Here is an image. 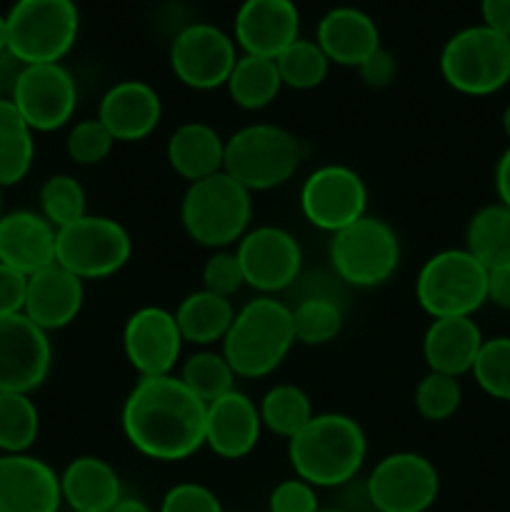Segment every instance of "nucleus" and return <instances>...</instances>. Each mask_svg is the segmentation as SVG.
Instances as JSON below:
<instances>
[{"instance_id":"nucleus-9","label":"nucleus","mask_w":510,"mask_h":512,"mask_svg":"<svg viewBox=\"0 0 510 512\" xmlns=\"http://www.w3.org/2000/svg\"><path fill=\"white\" fill-rule=\"evenodd\" d=\"M440 75L470 98L498 93L510 83V38L485 25L458 30L440 50Z\"/></svg>"},{"instance_id":"nucleus-22","label":"nucleus","mask_w":510,"mask_h":512,"mask_svg":"<svg viewBox=\"0 0 510 512\" xmlns=\"http://www.w3.org/2000/svg\"><path fill=\"white\" fill-rule=\"evenodd\" d=\"M263 420L255 400L240 390L208 405L205 415V448L223 460H243L258 448Z\"/></svg>"},{"instance_id":"nucleus-5","label":"nucleus","mask_w":510,"mask_h":512,"mask_svg":"<svg viewBox=\"0 0 510 512\" xmlns=\"http://www.w3.org/2000/svg\"><path fill=\"white\" fill-rule=\"evenodd\" d=\"M303 145L295 133L273 123L243 125L225 140L223 173L250 193L280 188L298 173Z\"/></svg>"},{"instance_id":"nucleus-35","label":"nucleus","mask_w":510,"mask_h":512,"mask_svg":"<svg viewBox=\"0 0 510 512\" xmlns=\"http://www.w3.org/2000/svg\"><path fill=\"white\" fill-rule=\"evenodd\" d=\"M178 378L183 380L185 388L198 395L205 405L215 403L218 398L235 390V373L223 353L215 350H198L180 365Z\"/></svg>"},{"instance_id":"nucleus-23","label":"nucleus","mask_w":510,"mask_h":512,"mask_svg":"<svg viewBox=\"0 0 510 512\" xmlns=\"http://www.w3.org/2000/svg\"><path fill=\"white\" fill-rule=\"evenodd\" d=\"M58 230L35 210H10L0 218V263L25 278L55 263Z\"/></svg>"},{"instance_id":"nucleus-50","label":"nucleus","mask_w":510,"mask_h":512,"mask_svg":"<svg viewBox=\"0 0 510 512\" xmlns=\"http://www.w3.org/2000/svg\"><path fill=\"white\" fill-rule=\"evenodd\" d=\"M110 512H155V510L150 508V505L145 503V500L130 498V495H123V498H120V503L115 505V508L110 510Z\"/></svg>"},{"instance_id":"nucleus-51","label":"nucleus","mask_w":510,"mask_h":512,"mask_svg":"<svg viewBox=\"0 0 510 512\" xmlns=\"http://www.w3.org/2000/svg\"><path fill=\"white\" fill-rule=\"evenodd\" d=\"M8 50V18L0 13V53Z\"/></svg>"},{"instance_id":"nucleus-31","label":"nucleus","mask_w":510,"mask_h":512,"mask_svg":"<svg viewBox=\"0 0 510 512\" xmlns=\"http://www.w3.org/2000/svg\"><path fill=\"white\" fill-rule=\"evenodd\" d=\"M465 250L485 270L510 265V208L493 203L475 210L465 228Z\"/></svg>"},{"instance_id":"nucleus-3","label":"nucleus","mask_w":510,"mask_h":512,"mask_svg":"<svg viewBox=\"0 0 510 512\" xmlns=\"http://www.w3.org/2000/svg\"><path fill=\"white\" fill-rule=\"evenodd\" d=\"M295 345L293 313L283 300L260 295L235 310L233 325L220 343V353L235 378L258 380L283 365Z\"/></svg>"},{"instance_id":"nucleus-30","label":"nucleus","mask_w":510,"mask_h":512,"mask_svg":"<svg viewBox=\"0 0 510 512\" xmlns=\"http://www.w3.org/2000/svg\"><path fill=\"white\" fill-rule=\"evenodd\" d=\"M35 160V133L10 98H0V188L28 178Z\"/></svg>"},{"instance_id":"nucleus-25","label":"nucleus","mask_w":510,"mask_h":512,"mask_svg":"<svg viewBox=\"0 0 510 512\" xmlns=\"http://www.w3.org/2000/svg\"><path fill=\"white\" fill-rule=\"evenodd\" d=\"M483 343V330L473 318H435L423 335L425 365L430 373L460 378L473 370Z\"/></svg>"},{"instance_id":"nucleus-18","label":"nucleus","mask_w":510,"mask_h":512,"mask_svg":"<svg viewBox=\"0 0 510 512\" xmlns=\"http://www.w3.org/2000/svg\"><path fill=\"white\" fill-rule=\"evenodd\" d=\"M300 38V10L295 0H243L235 10L233 40L240 53L278 58Z\"/></svg>"},{"instance_id":"nucleus-46","label":"nucleus","mask_w":510,"mask_h":512,"mask_svg":"<svg viewBox=\"0 0 510 512\" xmlns=\"http://www.w3.org/2000/svg\"><path fill=\"white\" fill-rule=\"evenodd\" d=\"M485 28L510 38V0H480Z\"/></svg>"},{"instance_id":"nucleus-42","label":"nucleus","mask_w":510,"mask_h":512,"mask_svg":"<svg viewBox=\"0 0 510 512\" xmlns=\"http://www.w3.org/2000/svg\"><path fill=\"white\" fill-rule=\"evenodd\" d=\"M158 512H225L218 495L200 483H178L163 495Z\"/></svg>"},{"instance_id":"nucleus-16","label":"nucleus","mask_w":510,"mask_h":512,"mask_svg":"<svg viewBox=\"0 0 510 512\" xmlns=\"http://www.w3.org/2000/svg\"><path fill=\"white\" fill-rule=\"evenodd\" d=\"M53 368V343L25 313L0 318V393L33 395Z\"/></svg>"},{"instance_id":"nucleus-47","label":"nucleus","mask_w":510,"mask_h":512,"mask_svg":"<svg viewBox=\"0 0 510 512\" xmlns=\"http://www.w3.org/2000/svg\"><path fill=\"white\" fill-rule=\"evenodd\" d=\"M488 303L500 310H510V265L488 270Z\"/></svg>"},{"instance_id":"nucleus-15","label":"nucleus","mask_w":510,"mask_h":512,"mask_svg":"<svg viewBox=\"0 0 510 512\" xmlns=\"http://www.w3.org/2000/svg\"><path fill=\"white\" fill-rule=\"evenodd\" d=\"M10 100L33 133H55L73 120L78 83L63 63L25 65Z\"/></svg>"},{"instance_id":"nucleus-45","label":"nucleus","mask_w":510,"mask_h":512,"mask_svg":"<svg viewBox=\"0 0 510 512\" xmlns=\"http://www.w3.org/2000/svg\"><path fill=\"white\" fill-rule=\"evenodd\" d=\"M25 285H28V278L23 273L0 263V318L23 313Z\"/></svg>"},{"instance_id":"nucleus-52","label":"nucleus","mask_w":510,"mask_h":512,"mask_svg":"<svg viewBox=\"0 0 510 512\" xmlns=\"http://www.w3.org/2000/svg\"><path fill=\"white\" fill-rule=\"evenodd\" d=\"M503 130H505V135L510 138V103L505 105V110H503Z\"/></svg>"},{"instance_id":"nucleus-44","label":"nucleus","mask_w":510,"mask_h":512,"mask_svg":"<svg viewBox=\"0 0 510 512\" xmlns=\"http://www.w3.org/2000/svg\"><path fill=\"white\" fill-rule=\"evenodd\" d=\"M355 70H358L360 80H363L368 88H388L395 80V75H398V60H395V55L390 53L388 48L380 45V48Z\"/></svg>"},{"instance_id":"nucleus-14","label":"nucleus","mask_w":510,"mask_h":512,"mask_svg":"<svg viewBox=\"0 0 510 512\" xmlns=\"http://www.w3.org/2000/svg\"><path fill=\"white\" fill-rule=\"evenodd\" d=\"M240 50L233 35L213 23H190L170 43V70L193 90L225 88Z\"/></svg>"},{"instance_id":"nucleus-27","label":"nucleus","mask_w":510,"mask_h":512,"mask_svg":"<svg viewBox=\"0 0 510 512\" xmlns=\"http://www.w3.org/2000/svg\"><path fill=\"white\" fill-rule=\"evenodd\" d=\"M165 158L175 175L195 183V180L223 173L225 140L213 125L190 120L173 130L165 145Z\"/></svg>"},{"instance_id":"nucleus-6","label":"nucleus","mask_w":510,"mask_h":512,"mask_svg":"<svg viewBox=\"0 0 510 512\" xmlns=\"http://www.w3.org/2000/svg\"><path fill=\"white\" fill-rule=\"evenodd\" d=\"M415 298L430 318H473L488 303V270L465 248L430 255L415 278Z\"/></svg>"},{"instance_id":"nucleus-17","label":"nucleus","mask_w":510,"mask_h":512,"mask_svg":"<svg viewBox=\"0 0 510 512\" xmlns=\"http://www.w3.org/2000/svg\"><path fill=\"white\" fill-rule=\"evenodd\" d=\"M183 345L175 315L158 305L138 308L123 328V353L140 378L173 375Z\"/></svg>"},{"instance_id":"nucleus-4","label":"nucleus","mask_w":510,"mask_h":512,"mask_svg":"<svg viewBox=\"0 0 510 512\" xmlns=\"http://www.w3.org/2000/svg\"><path fill=\"white\" fill-rule=\"evenodd\" d=\"M253 193L235 183L228 173L188 183L180 200V223L193 243L210 250L238 245L250 230Z\"/></svg>"},{"instance_id":"nucleus-53","label":"nucleus","mask_w":510,"mask_h":512,"mask_svg":"<svg viewBox=\"0 0 510 512\" xmlns=\"http://www.w3.org/2000/svg\"><path fill=\"white\" fill-rule=\"evenodd\" d=\"M3 213H5L3 210V188H0V218H3Z\"/></svg>"},{"instance_id":"nucleus-24","label":"nucleus","mask_w":510,"mask_h":512,"mask_svg":"<svg viewBox=\"0 0 510 512\" xmlns=\"http://www.w3.org/2000/svg\"><path fill=\"white\" fill-rule=\"evenodd\" d=\"M315 43L323 48L330 63L358 68L380 48L378 23L365 10L353 5L330 8L315 28Z\"/></svg>"},{"instance_id":"nucleus-7","label":"nucleus","mask_w":510,"mask_h":512,"mask_svg":"<svg viewBox=\"0 0 510 512\" xmlns=\"http://www.w3.org/2000/svg\"><path fill=\"white\" fill-rule=\"evenodd\" d=\"M8 18V50L23 65L63 63L80 33L75 0H15Z\"/></svg>"},{"instance_id":"nucleus-21","label":"nucleus","mask_w":510,"mask_h":512,"mask_svg":"<svg viewBox=\"0 0 510 512\" xmlns=\"http://www.w3.org/2000/svg\"><path fill=\"white\" fill-rule=\"evenodd\" d=\"M83 303L85 283L63 265L53 263L28 275L23 313L48 335L73 325L83 310Z\"/></svg>"},{"instance_id":"nucleus-20","label":"nucleus","mask_w":510,"mask_h":512,"mask_svg":"<svg viewBox=\"0 0 510 512\" xmlns=\"http://www.w3.org/2000/svg\"><path fill=\"white\" fill-rule=\"evenodd\" d=\"M95 118L108 128L115 143H138L160 125L163 100L145 80H120L103 93Z\"/></svg>"},{"instance_id":"nucleus-43","label":"nucleus","mask_w":510,"mask_h":512,"mask_svg":"<svg viewBox=\"0 0 510 512\" xmlns=\"http://www.w3.org/2000/svg\"><path fill=\"white\" fill-rule=\"evenodd\" d=\"M318 488L300 478H288L273 488L268 498V512H318Z\"/></svg>"},{"instance_id":"nucleus-12","label":"nucleus","mask_w":510,"mask_h":512,"mask_svg":"<svg viewBox=\"0 0 510 512\" xmlns=\"http://www.w3.org/2000/svg\"><path fill=\"white\" fill-rule=\"evenodd\" d=\"M300 213L313 228L335 235L368 215V185L348 165H320L300 185Z\"/></svg>"},{"instance_id":"nucleus-39","label":"nucleus","mask_w":510,"mask_h":512,"mask_svg":"<svg viewBox=\"0 0 510 512\" xmlns=\"http://www.w3.org/2000/svg\"><path fill=\"white\" fill-rule=\"evenodd\" d=\"M413 403L423 420H428V423H445V420H450L458 413L460 403H463L460 380L450 378V375L430 373L428 370V375H423L420 383L415 385Z\"/></svg>"},{"instance_id":"nucleus-11","label":"nucleus","mask_w":510,"mask_h":512,"mask_svg":"<svg viewBox=\"0 0 510 512\" xmlns=\"http://www.w3.org/2000/svg\"><path fill=\"white\" fill-rule=\"evenodd\" d=\"M365 493L373 512H428L440 495L438 468L420 453H390L370 470Z\"/></svg>"},{"instance_id":"nucleus-33","label":"nucleus","mask_w":510,"mask_h":512,"mask_svg":"<svg viewBox=\"0 0 510 512\" xmlns=\"http://www.w3.org/2000/svg\"><path fill=\"white\" fill-rule=\"evenodd\" d=\"M40 435L38 405L30 395L0 393V455L30 453Z\"/></svg>"},{"instance_id":"nucleus-2","label":"nucleus","mask_w":510,"mask_h":512,"mask_svg":"<svg viewBox=\"0 0 510 512\" xmlns=\"http://www.w3.org/2000/svg\"><path fill=\"white\" fill-rule=\"evenodd\" d=\"M368 455V438L355 418L318 413L288 440V460L295 478L313 488H345L360 475Z\"/></svg>"},{"instance_id":"nucleus-19","label":"nucleus","mask_w":510,"mask_h":512,"mask_svg":"<svg viewBox=\"0 0 510 512\" xmlns=\"http://www.w3.org/2000/svg\"><path fill=\"white\" fill-rule=\"evenodd\" d=\"M60 473L35 455H0V512H60Z\"/></svg>"},{"instance_id":"nucleus-41","label":"nucleus","mask_w":510,"mask_h":512,"mask_svg":"<svg viewBox=\"0 0 510 512\" xmlns=\"http://www.w3.org/2000/svg\"><path fill=\"white\" fill-rule=\"evenodd\" d=\"M200 278H203V290L220 298H233L245 288L243 268L235 250H213V255L205 260Z\"/></svg>"},{"instance_id":"nucleus-37","label":"nucleus","mask_w":510,"mask_h":512,"mask_svg":"<svg viewBox=\"0 0 510 512\" xmlns=\"http://www.w3.org/2000/svg\"><path fill=\"white\" fill-rule=\"evenodd\" d=\"M38 213L53 225L55 230L75 223L83 215H88V195L83 183L68 173H55L40 185Z\"/></svg>"},{"instance_id":"nucleus-1","label":"nucleus","mask_w":510,"mask_h":512,"mask_svg":"<svg viewBox=\"0 0 510 512\" xmlns=\"http://www.w3.org/2000/svg\"><path fill=\"white\" fill-rule=\"evenodd\" d=\"M208 405L178 375L138 378L120 413L123 435L135 453L158 463H180L205 448Z\"/></svg>"},{"instance_id":"nucleus-40","label":"nucleus","mask_w":510,"mask_h":512,"mask_svg":"<svg viewBox=\"0 0 510 512\" xmlns=\"http://www.w3.org/2000/svg\"><path fill=\"white\" fill-rule=\"evenodd\" d=\"M115 138L108 133L98 118H85L70 125L68 138H65V153L75 165H98L113 153Z\"/></svg>"},{"instance_id":"nucleus-28","label":"nucleus","mask_w":510,"mask_h":512,"mask_svg":"<svg viewBox=\"0 0 510 512\" xmlns=\"http://www.w3.org/2000/svg\"><path fill=\"white\" fill-rule=\"evenodd\" d=\"M173 315L185 343L210 348L215 343H223L233 325L235 308L230 298H220V295L200 288L185 295Z\"/></svg>"},{"instance_id":"nucleus-32","label":"nucleus","mask_w":510,"mask_h":512,"mask_svg":"<svg viewBox=\"0 0 510 512\" xmlns=\"http://www.w3.org/2000/svg\"><path fill=\"white\" fill-rule=\"evenodd\" d=\"M263 428L278 438H295L315 418L310 395L293 383L273 385L258 403Z\"/></svg>"},{"instance_id":"nucleus-10","label":"nucleus","mask_w":510,"mask_h":512,"mask_svg":"<svg viewBox=\"0 0 510 512\" xmlns=\"http://www.w3.org/2000/svg\"><path fill=\"white\" fill-rule=\"evenodd\" d=\"M133 255V238L115 218L83 215L58 230L55 263L80 280H105L118 275Z\"/></svg>"},{"instance_id":"nucleus-38","label":"nucleus","mask_w":510,"mask_h":512,"mask_svg":"<svg viewBox=\"0 0 510 512\" xmlns=\"http://www.w3.org/2000/svg\"><path fill=\"white\" fill-rule=\"evenodd\" d=\"M470 375L475 378L478 388L488 398L510 403V338L498 335L488 338L480 348L478 360H475Z\"/></svg>"},{"instance_id":"nucleus-34","label":"nucleus","mask_w":510,"mask_h":512,"mask_svg":"<svg viewBox=\"0 0 510 512\" xmlns=\"http://www.w3.org/2000/svg\"><path fill=\"white\" fill-rule=\"evenodd\" d=\"M290 313H293L295 343L310 348L333 343L343 330V303L333 298H298Z\"/></svg>"},{"instance_id":"nucleus-54","label":"nucleus","mask_w":510,"mask_h":512,"mask_svg":"<svg viewBox=\"0 0 510 512\" xmlns=\"http://www.w3.org/2000/svg\"><path fill=\"white\" fill-rule=\"evenodd\" d=\"M318 512H345V510H340V508H320Z\"/></svg>"},{"instance_id":"nucleus-36","label":"nucleus","mask_w":510,"mask_h":512,"mask_svg":"<svg viewBox=\"0 0 510 512\" xmlns=\"http://www.w3.org/2000/svg\"><path fill=\"white\" fill-rule=\"evenodd\" d=\"M283 88L313 90L325 83L330 73V60L315 38H298L275 58Z\"/></svg>"},{"instance_id":"nucleus-8","label":"nucleus","mask_w":510,"mask_h":512,"mask_svg":"<svg viewBox=\"0 0 510 512\" xmlns=\"http://www.w3.org/2000/svg\"><path fill=\"white\" fill-rule=\"evenodd\" d=\"M333 275L348 288L370 290L388 283L400 265V238L390 223L363 215L348 228L330 235Z\"/></svg>"},{"instance_id":"nucleus-29","label":"nucleus","mask_w":510,"mask_h":512,"mask_svg":"<svg viewBox=\"0 0 510 512\" xmlns=\"http://www.w3.org/2000/svg\"><path fill=\"white\" fill-rule=\"evenodd\" d=\"M225 90L240 110L258 113V110L275 103V98L283 90V80H280L278 65L273 58L240 53L233 70H230Z\"/></svg>"},{"instance_id":"nucleus-26","label":"nucleus","mask_w":510,"mask_h":512,"mask_svg":"<svg viewBox=\"0 0 510 512\" xmlns=\"http://www.w3.org/2000/svg\"><path fill=\"white\" fill-rule=\"evenodd\" d=\"M60 493L70 512H110L123 498V483L108 460L80 455L60 473Z\"/></svg>"},{"instance_id":"nucleus-13","label":"nucleus","mask_w":510,"mask_h":512,"mask_svg":"<svg viewBox=\"0 0 510 512\" xmlns=\"http://www.w3.org/2000/svg\"><path fill=\"white\" fill-rule=\"evenodd\" d=\"M235 255L243 268L245 285L270 298L293 290L303 275V248L278 225L250 228L235 245Z\"/></svg>"},{"instance_id":"nucleus-55","label":"nucleus","mask_w":510,"mask_h":512,"mask_svg":"<svg viewBox=\"0 0 510 512\" xmlns=\"http://www.w3.org/2000/svg\"><path fill=\"white\" fill-rule=\"evenodd\" d=\"M235 512H245V510H235Z\"/></svg>"},{"instance_id":"nucleus-49","label":"nucleus","mask_w":510,"mask_h":512,"mask_svg":"<svg viewBox=\"0 0 510 512\" xmlns=\"http://www.w3.org/2000/svg\"><path fill=\"white\" fill-rule=\"evenodd\" d=\"M495 193H498V203L510 208V148H505L495 165Z\"/></svg>"},{"instance_id":"nucleus-48","label":"nucleus","mask_w":510,"mask_h":512,"mask_svg":"<svg viewBox=\"0 0 510 512\" xmlns=\"http://www.w3.org/2000/svg\"><path fill=\"white\" fill-rule=\"evenodd\" d=\"M23 68L25 65L10 50L0 53V98H13V90L18 85Z\"/></svg>"}]
</instances>
